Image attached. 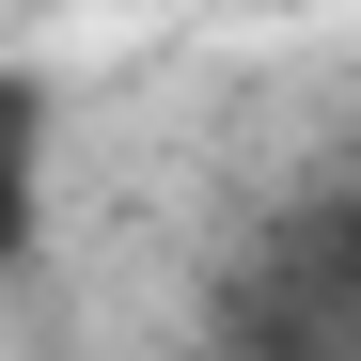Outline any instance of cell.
Wrapping results in <instances>:
<instances>
[{
	"label": "cell",
	"instance_id": "cell-1",
	"mask_svg": "<svg viewBox=\"0 0 361 361\" xmlns=\"http://www.w3.org/2000/svg\"><path fill=\"white\" fill-rule=\"evenodd\" d=\"M32 220H47V79L0 63V267L32 252Z\"/></svg>",
	"mask_w": 361,
	"mask_h": 361
}]
</instances>
